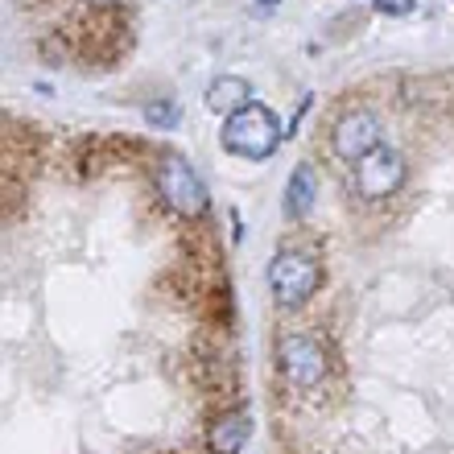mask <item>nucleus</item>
<instances>
[{
  "mask_svg": "<svg viewBox=\"0 0 454 454\" xmlns=\"http://www.w3.org/2000/svg\"><path fill=\"white\" fill-rule=\"evenodd\" d=\"M281 141H286V124L277 120L269 104H248L244 112L227 116L219 129V145L244 161H269Z\"/></svg>",
  "mask_w": 454,
  "mask_h": 454,
  "instance_id": "1",
  "label": "nucleus"
},
{
  "mask_svg": "<svg viewBox=\"0 0 454 454\" xmlns=\"http://www.w3.org/2000/svg\"><path fill=\"white\" fill-rule=\"evenodd\" d=\"M323 286V264L306 248H281L269 261V289L281 310H298L314 298V289Z\"/></svg>",
  "mask_w": 454,
  "mask_h": 454,
  "instance_id": "2",
  "label": "nucleus"
},
{
  "mask_svg": "<svg viewBox=\"0 0 454 454\" xmlns=\"http://www.w3.org/2000/svg\"><path fill=\"white\" fill-rule=\"evenodd\" d=\"M157 191H161V199H166L169 211L182 215V219H199L207 207H211L207 186H203V178H199V169H194L182 153L161 157V166H157Z\"/></svg>",
  "mask_w": 454,
  "mask_h": 454,
  "instance_id": "3",
  "label": "nucleus"
},
{
  "mask_svg": "<svg viewBox=\"0 0 454 454\" xmlns=\"http://www.w3.org/2000/svg\"><path fill=\"white\" fill-rule=\"evenodd\" d=\"M277 364H281V376L298 388H314V384L326 380V351L318 339L310 335H286L277 343Z\"/></svg>",
  "mask_w": 454,
  "mask_h": 454,
  "instance_id": "4",
  "label": "nucleus"
},
{
  "mask_svg": "<svg viewBox=\"0 0 454 454\" xmlns=\"http://www.w3.org/2000/svg\"><path fill=\"white\" fill-rule=\"evenodd\" d=\"M331 145H335V153L343 157V161L359 166L364 157L376 153V149L384 145V129H380V120L372 116V112H351V116H343L335 124Z\"/></svg>",
  "mask_w": 454,
  "mask_h": 454,
  "instance_id": "5",
  "label": "nucleus"
},
{
  "mask_svg": "<svg viewBox=\"0 0 454 454\" xmlns=\"http://www.w3.org/2000/svg\"><path fill=\"white\" fill-rule=\"evenodd\" d=\"M401 182H405V157L396 153V149H388V145H380L376 153H368L356 166V191L364 199H384Z\"/></svg>",
  "mask_w": 454,
  "mask_h": 454,
  "instance_id": "6",
  "label": "nucleus"
},
{
  "mask_svg": "<svg viewBox=\"0 0 454 454\" xmlns=\"http://www.w3.org/2000/svg\"><path fill=\"white\" fill-rule=\"evenodd\" d=\"M314 199H318V174H314L310 161H298V166L289 169L281 211H286V219H306L314 211Z\"/></svg>",
  "mask_w": 454,
  "mask_h": 454,
  "instance_id": "7",
  "label": "nucleus"
},
{
  "mask_svg": "<svg viewBox=\"0 0 454 454\" xmlns=\"http://www.w3.org/2000/svg\"><path fill=\"white\" fill-rule=\"evenodd\" d=\"M248 104H252V83L239 79V74H219V79H211V87H207V108L223 120L244 112Z\"/></svg>",
  "mask_w": 454,
  "mask_h": 454,
  "instance_id": "8",
  "label": "nucleus"
},
{
  "mask_svg": "<svg viewBox=\"0 0 454 454\" xmlns=\"http://www.w3.org/2000/svg\"><path fill=\"white\" fill-rule=\"evenodd\" d=\"M248 434H252V421L244 413H227V418H219L211 426L207 438H211V450L215 454H239L248 446Z\"/></svg>",
  "mask_w": 454,
  "mask_h": 454,
  "instance_id": "9",
  "label": "nucleus"
},
{
  "mask_svg": "<svg viewBox=\"0 0 454 454\" xmlns=\"http://www.w3.org/2000/svg\"><path fill=\"white\" fill-rule=\"evenodd\" d=\"M145 120H149L153 129H178L182 108L174 99H153V104H145Z\"/></svg>",
  "mask_w": 454,
  "mask_h": 454,
  "instance_id": "10",
  "label": "nucleus"
},
{
  "mask_svg": "<svg viewBox=\"0 0 454 454\" xmlns=\"http://www.w3.org/2000/svg\"><path fill=\"white\" fill-rule=\"evenodd\" d=\"M376 12H380V17H409V12H413V0H376Z\"/></svg>",
  "mask_w": 454,
  "mask_h": 454,
  "instance_id": "11",
  "label": "nucleus"
},
{
  "mask_svg": "<svg viewBox=\"0 0 454 454\" xmlns=\"http://www.w3.org/2000/svg\"><path fill=\"white\" fill-rule=\"evenodd\" d=\"M256 4H261V9H273V4H277V0H256Z\"/></svg>",
  "mask_w": 454,
  "mask_h": 454,
  "instance_id": "12",
  "label": "nucleus"
},
{
  "mask_svg": "<svg viewBox=\"0 0 454 454\" xmlns=\"http://www.w3.org/2000/svg\"><path fill=\"white\" fill-rule=\"evenodd\" d=\"M96 4H112V0H96Z\"/></svg>",
  "mask_w": 454,
  "mask_h": 454,
  "instance_id": "13",
  "label": "nucleus"
}]
</instances>
